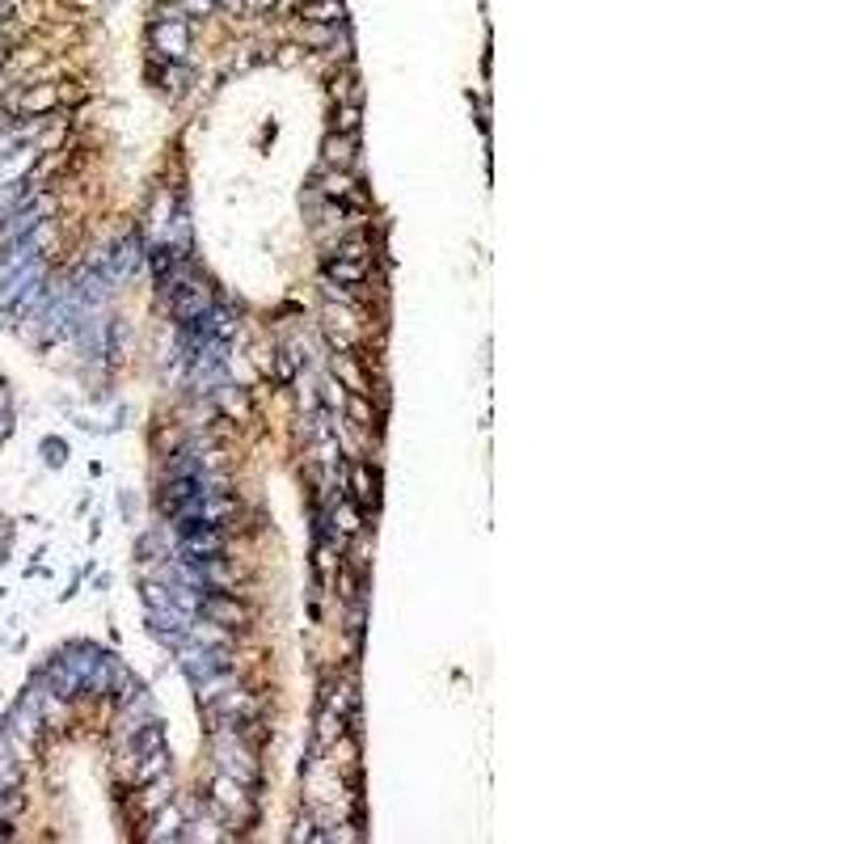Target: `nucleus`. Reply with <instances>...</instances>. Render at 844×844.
<instances>
[{"instance_id": "f257e3e1", "label": "nucleus", "mask_w": 844, "mask_h": 844, "mask_svg": "<svg viewBox=\"0 0 844 844\" xmlns=\"http://www.w3.org/2000/svg\"><path fill=\"white\" fill-rule=\"evenodd\" d=\"M190 47V34H186V21H156L152 26V51L161 59H182Z\"/></svg>"}, {"instance_id": "39448f33", "label": "nucleus", "mask_w": 844, "mask_h": 844, "mask_svg": "<svg viewBox=\"0 0 844 844\" xmlns=\"http://www.w3.org/2000/svg\"><path fill=\"white\" fill-rule=\"evenodd\" d=\"M300 17L313 26H346V4L342 0H304Z\"/></svg>"}, {"instance_id": "0eeeda50", "label": "nucleus", "mask_w": 844, "mask_h": 844, "mask_svg": "<svg viewBox=\"0 0 844 844\" xmlns=\"http://www.w3.org/2000/svg\"><path fill=\"white\" fill-rule=\"evenodd\" d=\"M351 490H355V498H359L363 511H376V469L372 465H363V461L351 465Z\"/></svg>"}, {"instance_id": "f03ea898", "label": "nucleus", "mask_w": 844, "mask_h": 844, "mask_svg": "<svg viewBox=\"0 0 844 844\" xmlns=\"http://www.w3.org/2000/svg\"><path fill=\"white\" fill-rule=\"evenodd\" d=\"M355 152H359V136H329L321 144V165L326 169H346V174H355Z\"/></svg>"}, {"instance_id": "423d86ee", "label": "nucleus", "mask_w": 844, "mask_h": 844, "mask_svg": "<svg viewBox=\"0 0 844 844\" xmlns=\"http://www.w3.org/2000/svg\"><path fill=\"white\" fill-rule=\"evenodd\" d=\"M333 376H338L351 393L368 397V376H363V363H359L351 351H338V355H333Z\"/></svg>"}, {"instance_id": "9d476101", "label": "nucleus", "mask_w": 844, "mask_h": 844, "mask_svg": "<svg viewBox=\"0 0 844 844\" xmlns=\"http://www.w3.org/2000/svg\"><path fill=\"white\" fill-rule=\"evenodd\" d=\"M321 199H355V174L329 169L326 178H321Z\"/></svg>"}, {"instance_id": "4468645a", "label": "nucleus", "mask_w": 844, "mask_h": 844, "mask_svg": "<svg viewBox=\"0 0 844 844\" xmlns=\"http://www.w3.org/2000/svg\"><path fill=\"white\" fill-rule=\"evenodd\" d=\"M279 0H249V9H258V13H266V9H275Z\"/></svg>"}, {"instance_id": "9b49d317", "label": "nucleus", "mask_w": 844, "mask_h": 844, "mask_svg": "<svg viewBox=\"0 0 844 844\" xmlns=\"http://www.w3.org/2000/svg\"><path fill=\"white\" fill-rule=\"evenodd\" d=\"M333 131L338 136H359V101H338L333 106Z\"/></svg>"}, {"instance_id": "20e7f679", "label": "nucleus", "mask_w": 844, "mask_h": 844, "mask_svg": "<svg viewBox=\"0 0 844 844\" xmlns=\"http://www.w3.org/2000/svg\"><path fill=\"white\" fill-rule=\"evenodd\" d=\"M326 279L333 283V287H363V279H368V262H355V258H329V266H326Z\"/></svg>"}, {"instance_id": "f8f14e48", "label": "nucleus", "mask_w": 844, "mask_h": 844, "mask_svg": "<svg viewBox=\"0 0 844 844\" xmlns=\"http://www.w3.org/2000/svg\"><path fill=\"white\" fill-rule=\"evenodd\" d=\"M333 523H338L342 536H355V532H359V511H355L351 503H342V507H333Z\"/></svg>"}, {"instance_id": "7ed1b4c3", "label": "nucleus", "mask_w": 844, "mask_h": 844, "mask_svg": "<svg viewBox=\"0 0 844 844\" xmlns=\"http://www.w3.org/2000/svg\"><path fill=\"white\" fill-rule=\"evenodd\" d=\"M55 106H59V89H55V85H34V89H26V94L13 101V110H17V114H26V119L51 114Z\"/></svg>"}, {"instance_id": "dca6fc26", "label": "nucleus", "mask_w": 844, "mask_h": 844, "mask_svg": "<svg viewBox=\"0 0 844 844\" xmlns=\"http://www.w3.org/2000/svg\"><path fill=\"white\" fill-rule=\"evenodd\" d=\"M0 64H4V51H0Z\"/></svg>"}, {"instance_id": "2eb2a0df", "label": "nucleus", "mask_w": 844, "mask_h": 844, "mask_svg": "<svg viewBox=\"0 0 844 844\" xmlns=\"http://www.w3.org/2000/svg\"><path fill=\"white\" fill-rule=\"evenodd\" d=\"M0 34H4V21H0Z\"/></svg>"}, {"instance_id": "ddd939ff", "label": "nucleus", "mask_w": 844, "mask_h": 844, "mask_svg": "<svg viewBox=\"0 0 844 844\" xmlns=\"http://www.w3.org/2000/svg\"><path fill=\"white\" fill-rule=\"evenodd\" d=\"M178 9L186 17H211L216 13V0H178Z\"/></svg>"}, {"instance_id": "6e6552de", "label": "nucleus", "mask_w": 844, "mask_h": 844, "mask_svg": "<svg viewBox=\"0 0 844 844\" xmlns=\"http://www.w3.org/2000/svg\"><path fill=\"white\" fill-rule=\"evenodd\" d=\"M203 608H207L211 621H224V625H245L249 621V612L241 608V604H233V600H224V596H207Z\"/></svg>"}, {"instance_id": "1a4fd4ad", "label": "nucleus", "mask_w": 844, "mask_h": 844, "mask_svg": "<svg viewBox=\"0 0 844 844\" xmlns=\"http://www.w3.org/2000/svg\"><path fill=\"white\" fill-rule=\"evenodd\" d=\"M313 566H317V578H321L326 587L342 578V558H338L333 545H317V549H313Z\"/></svg>"}]
</instances>
